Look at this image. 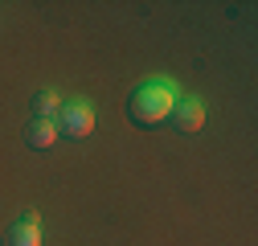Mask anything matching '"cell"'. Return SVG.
Instances as JSON below:
<instances>
[{"mask_svg": "<svg viewBox=\"0 0 258 246\" xmlns=\"http://www.w3.org/2000/svg\"><path fill=\"white\" fill-rule=\"evenodd\" d=\"M57 107V95L53 90H41V95L33 99V111H37V119H49V111Z\"/></svg>", "mask_w": 258, "mask_h": 246, "instance_id": "6", "label": "cell"}, {"mask_svg": "<svg viewBox=\"0 0 258 246\" xmlns=\"http://www.w3.org/2000/svg\"><path fill=\"white\" fill-rule=\"evenodd\" d=\"M61 132H66L70 140H86L94 132V111L86 103H70V107H61Z\"/></svg>", "mask_w": 258, "mask_h": 246, "instance_id": "2", "label": "cell"}, {"mask_svg": "<svg viewBox=\"0 0 258 246\" xmlns=\"http://www.w3.org/2000/svg\"><path fill=\"white\" fill-rule=\"evenodd\" d=\"M0 246H41V218H37V213H25L17 226L5 230Z\"/></svg>", "mask_w": 258, "mask_h": 246, "instance_id": "3", "label": "cell"}, {"mask_svg": "<svg viewBox=\"0 0 258 246\" xmlns=\"http://www.w3.org/2000/svg\"><path fill=\"white\" fill-rule=\"evenodd\" d=\"M172 123H176V132H201L205 128V107L201 103H176Z\"/></svg>", "mask_w": 258, "mask_h": 246, "instance_id": "5", "label": "cell"}, {"mask_svg": "<svg viewBox=\"0 0 258 246\" xmlns=\"http://www.w3.org/2000/svg\"><path fill=\"white\" fill-rule=\"evenodd\" d=\"M25 144L37 148V152L53 148V144H57V123H53V119H33V123L25 128Z\"/></svg>", "mask_w": 258, "mask_h": 246, "instance_id": "4", "label": "cell"}, {"mask_svg": "<svg viewBox=\"0 0 258 246\" xmlns=\"http://www.w3.org/2000/svg\"><path fill=\"white\" fill-rule=\"evenodd\" d=\"M172 107H176V86L172 82H148V86H140L136 95L127 99V115H132V123H144V128L168 119Z\"/></svg>", "mask_w": 258, "mask_h": 246, "instance_id": "1", "label": "cell"}]
</instances>
